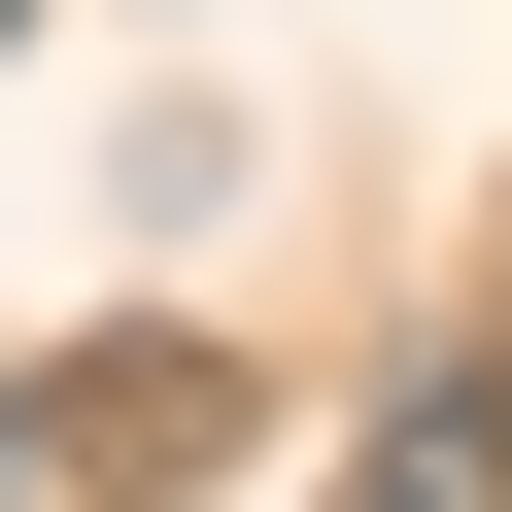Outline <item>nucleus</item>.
I'll use <instances>...</instances> for the list:
<instances>
[{"label":"nucleus","instance_id":"2","mask_svg":"<svg viewBox=\"0 0 512 512\" xmlns=\"http://www.w3.org/2000/svg\"><path fill=\"white\" fill-rule=\"evenodd\" d=\"M342 512H512V410H478V376H410V410L342 444Z\"/></svg>","mask_w":512,"mask_h":512},{"label":"nucleus","instance_id":"1","mask_svg":"<svg viewBox=\"0 0 512 512\" xmlns=\"http://www.w3.org/2000/svg\"><path fill=\"white\" fill-rule=\"evenodd\" d=\"M35 444H69V478H239L274 410H239L205 342H103V376H35Z\"/></svg>","mask_w":512,"mask_h":512},{"label":"nucleus","instance_id":"3","mask_svg":"<svg viewBox=\"0 0 512 512\" xmlns=\"http://www.w3.org/2000/svg\"><path fill=\"white\" fill-rule=\"evenodd\" d=\"M0 512H69V444H35V376H0Z\"/></svg>","mask_w":512,"mask_h":512},{"label":"nucleus","instance_id":"4","mask_svg":"<svg viewBox=\"0 0 512 512\" xmlns=\"http://www.w3.org/2000/svg\"><path fill=\"white\" fill-rule=\"evenodd\" d=\"M0 35H35V0H0Z\"/></svg>","mask_w":512,"mask_h":512}]
</instances>
